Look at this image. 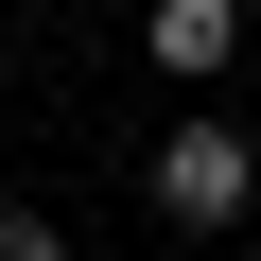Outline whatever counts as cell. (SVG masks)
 <instances>
[{
	"instance_id": "cell-3",
	"label": "cell",
	"mask_w": 261,
	"mask_h": 261,
	"mask_svg": "<svg viewBox=\"0 0 261 261\" xmlns=\"http://www.w3.org/2000/svg\"><path fill=\"white\" fill-rule=\"evenodd\" d=\"M0 261H70V226H53L35 192H0Z\"/></svg>"
},
{
	"instance_id": "cell-4",
	"label": "cell",
	"mask_w": 261,
	"mask_h": 261,
	"mask_svg": "<svg viewBox=\"0 0 261 261\" xmlns=\"http://www.w3.org/2000/svg\"><path fill=\"white\" fill-rule=\"evenodd\" d=\"M244 18H261V0H244Z\"/></svg>"
},
{
	"instance_id": "cell-1",
	"label": "cell",
	"mask_w": 261,
	"mask_h": 261,
	"mask_svg": "<svg viewBox=\"0 0 261 261\" xmlns=\"http://www.w3.org/2000/svg\"><path fill=\"white\" fill-rule=\"evenodd\" d=\"M140 209H157L174 244H226V226L261 209V140H244V122H226L209 87L174 105V140H140Z\"/></svg>"
},
{
	"instance_id": "cell-2",
	"label": "cell",
	"mask_w": 261,
	"mask_h": 261,
	"mask_svg": "<svg viewBox=\"0 0 261 261\" xmlns=\"http://www.w3.org/2000/svg\"><path fill=\"white\" fill-rule=\"evenodd\" d=\"M244 35H261L244 0H140V53H157L174 87H226V70H244Z\"/></svg>"
}]
</instances>
